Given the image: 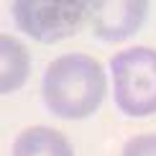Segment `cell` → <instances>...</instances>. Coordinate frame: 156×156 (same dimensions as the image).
<instances>
[{
    "label": "cell",
    "instance_id": "cell-1",
    "mask_svg": "<svg viewBox=\"0 0 156 156\" xmlns=\"http://www.w3.org/2000/svg\"><path fill=\"white\" fill-rule=\"evenodd\" d=\"M108 80L102 64L90 54H64L44 72L41 95L56 118L82 120L102 105Z\"/></svg>",
    "mask_w": 156,
    "mask_h": 156
},
{
    "label": "cell",
    "instance_id": "cell-2",
    "mask_svg": "<svg viewBox=\"0 0 156 156\" xmlns=\"http://www.w3.org/2000/svg\"><path fill=\"white\" fill-rule=\"evenodd\" d=\"M115 105L128 118L156 113V49L131 46L110 59Z\"/></svg>",
    "mask_w": 156,
    "mask_h": 156
},
{
    "label": "cell",
    "instance_id": "cell-3",
    "mask_svg": "<svg viewBox=\"0 0 156 156\" xmlns=\"http://www.w3.org/2000/svg\"><path fill=\"white\" fill-rule=\"evenodd\" d=\"M10 13L26 36L41 44H56L90 23V0H16Z\"/></svg>",
    "mask_w": 156,
    "mask_h": 156
},
{
    "label": "cell",
    "instance_id": "cell-4",
    "mask_svg": "<svg viewBox=\"0 0 156 156\" xmlns=\"http://www.w3.org/2000/svg\"><path fill=\"white\" fill-rule=\"evenodd\" d=\"M148 16L146 0H92L90 31L105 44H118L138 34Z\"/></svg>",
    "mask_w": 156,
    "mask_h": 156
},
{
    "label": "cell",
    "instance_id": "cell-5",
    "mask_svg": "<svg viewBox=\"0 0 156 156\" xmlns=\"http://www.w3.org/2000/svg\"><path fill=\"white\" fill-rule=\"evenodd\" d=\"M13 156H74L67 136L49 126H31L13 141Z\"/></svg>",
    "mask_w": 156,
    "mask_h": 156
},
{
    "label": "cell",
    "instance_id": "cell-6",
    "mask_svg": "<svg viewBox=\"0 0 156 156\" xmlns=\"http://www.w3.org/2000/svg\"><path fill=\"white\" fill-rule=\"evenodd\" d=\"M31 72V54L23 41H18L10 34H0V92L10 95L23 82L28 80Z\"/></svg>",
    "mask_w": 156,
    "mask_h": 156
},
{
    "label": "cell",
    "instance_id": "cell-7",
    "mask_svg": "<svg viewBox=\"0 0 156 156\" xmlns=\"http://www.w3.org/2000/svg\"><path fill=\"white\" fill-rule=\"evenodd\" d=\"M120 156H156V133L133 136V138L123 146Z\"/></svg>",
    "mask_w": 156,
    "mask_h": 156
}]
</instances>
